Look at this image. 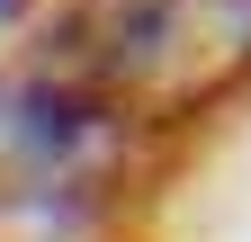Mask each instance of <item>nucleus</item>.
<instances>
[{
    "mask_svg": "<svg viewBox=\"0 0 251 242\" xmlns=\"http://www.w3.org/2000/svg\"><path fill=\"white\" fill-rule=\"evenodd\" d=\"M9 18H27V0H0V27H9Z\"/></svg>",
    "mask_w": 251,
    "mask_h": 242,
    "instance_id": "1",
    "label": "nucleus"
}]
</instances>
